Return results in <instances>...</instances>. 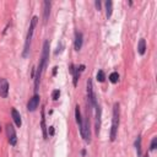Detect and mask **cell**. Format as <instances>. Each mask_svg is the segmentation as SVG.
<instances>
[{
	"label": "cell",
	"instance_id": "6da1fadb",
	"mask_svg": "<svg viewBox=\"0 0 157 157\" xmlns=\"http://www.w3.org/2000/svg\"><path fill=\"white\" fill-rule=\"evenodd\" d=\"M38 23V17L37 16H33L32 20L29 22V28H28V32H27V36H26V42H25V48H23V53H22V57L26 58L29 53V47H31V41H32V37H33V32H35V28Z\"/></svg>",
	"mask_w": 157,
	"mask_h": 157
},
{
	"label": "cell",
	"instance_id": "7a4b0ae2",
	"mask_svg": "<svg viewBox=\"0 0 157 157\" xmlns=\"http://www.w3.org/2000/svg\"><path fill=\"white\" fill-rule=\"evenodd\" d=\"M118 128H119V103H114L113 106V118H112V128H111V141H114L117 139L118 134Z\"/></svg>",
	"mask_w": 157,
	"mask_h": 157
},
{
	"label": "cell",
	"instance_id": "3957f363",
	"mask_svg": "<svg viewBox=\"0 0 157 157\" xmlns=\"http://www.w3.org/2000/svg\"><path fill=\"white\" fill-rule=\"evenodd\" d=\"M48 60H49V41H45L43 43V51H42V57L39 59L38 65L42 66L43 71L48 66Z\"/></svg>",
	"mask_w": 157,
	"mask_h": 157
},
{
	"label": "cell",
	"instance_id": "277c9868",
	"mask_svg": "<svg viewBox=\"0 0 157 157\" xmlns=\"http://www.w3.org/2000/svg\"><path fill=\"white\" fill-rule=\"evenodd\" d=\"M80 134L82 136V139L86 141V143L90 144L91 141V131H90V120L88 117H86L85 119H82V124L80 127Z\"/></svg>",
	"mask_w": 157,
	"mask_h": 157
},
{
	"label": "cell",
	"instance_id": "5b68a950",
	"mask_svg": "<svg viewBox=\"0 0 157 157\" xmlns=\"http://www.w3.org/2000/svg\"><path fill=\"white\" fill-rule=\"evenodd\" d=\"M87 102H88L90 109H92V107H95V106L97 104L95 92H93V85H92V80H91V78H88V81H87Z\"/></svg>",
	"mask_w": 157,
	"mask_h": 157
},
{
	"label": "cell",
	"instance_id": "8992f818",
	"mask_svg": "<svg viewBox=\"0 0 157 157\" xmlns=\"http://www.w3.org/2000/svg\"><path fill=\"white\" fill-rule=\"evenodd\" d=\"M6 135H8V140L11 146H15L17 144V135L15 131V128L12 124H6Z\"/></svg>",
	"mask_w": 157,
	"mask_h": 157
},
{
	"label": "cell",
	"instance_id": "52a82bcc",
	"mask_svg": "<svg viewBox=\"0 0 157 157\" xmlns=\"http://www.w3.org/2000/svg\"><path fill=\"white\" fill-rule=\"evenodd\" d=\"M39 101H41L39 95L35 93L33 97L29 98V101H28V103H27V109H28V112H35L36 109L38 108V106H39Z\"/></svg>",
	"mask_w": 157,
	"mask_h": 157
},
{
	"label": "cell",
	"instance_id": "ba28073f",
	"mask_svg": "<svg viewBox=\"0 0 157 157\" xmlns=\"http://www.w3.org/2000/svg\"><path fill=\"white\" fill-rule=\"evenodd\" d=\"M9 95V82L6 78H0V97L6 98Z\"/></svg>",
	"mask_w": 157,
	"mask_h": 157
},
{
	"label": "cell",
	"instance_id": "9c48e42d",
	"mask_svg": "<svg viewBox=\"0 0 157 157\" xmlns=\"http://www.w3.org/2000/svg\"><path fill=\"white\" fill-rule=\"evenodd\" d=\"M51 8H52V3L45 0V2L43 3V19H44V23H47V22H48V20H49Z\"/></svg>",
	"mask_w": 157,
	"mask_h": 157
},
{
	"label": "cell",
	"instance_id": "30bf717a",
	"mask_svg": "<svg viewBox=\"0 0 157 157\" xmlns=\"http://www.w3.org/2000/svg\"><path fill=\"white\" fill-rule=\"evenodd\" d=\"M95 109H96V134L98 135L101 130V107L98 106V103L95 106Z\"/></svg>",
	"mask_w": 157,
	"mask_h": 157
},
{
	"label": "cell",
	"instance_id": "8fae6325",
	"mask_svg": "<svg viewBox=\"0 0 157 157\" xmlns=\"http://www.w3.org/2000/svg\"><path fill=\"white\" fill-rule=\"evenodd\" d=\"M11 115H12V119H14L15 124H16V127L20 128L21 125H22V120H21V115H20V113L17 112L16 108H12V109H11Z\"/></svg>",
	"mask_w": 157,
	"mask_h": 157
},
{
	"label": "cell",
	"instance_id": "7c38bea8",
	"mask_svg": "<svg viewBox=\"0 0 157 157\" xmlns=\"http://www.w3.org/2000/svg\"><path fill=\"white\" fill-rule=\"evenodd\" d=\"M82 42H84V36L81 32H76L75 36V51H80L82 48Z\"/></svg>",
	"mask_w": 157,
	"mask_h": 157
},
{
	"label": "cell",
	"instance_id": "4fadbf2b",
	"mask_svg": "<svg viewBox=\"0 0 157 157\" xmlns=\"http://www.w3.org/2000/svg\"><path fill=\"white\" fill-rule=\"evenodd\" d=\"M145 52H146V41L144 38H141L137 43V53L140 55H144Z\"/></svg>",
	"mask_w": 157,
	"mask_h": 157
},
{
	"label": "cell",
	"instance_id": "5bb4252c",
	"mask_svg": "<svg viewBox=\"0 0 157 157\" xmlns=\"http://www.w3.org/2000/svg\"><path fill=\"white\" fill-rule=\"evenodd\" d=\"M41 128L44 139H48V133H47V127H45V117H44V109H42V120H41Z\"/></svg>",
	"mask_w": 157,
	"mask_h": 157
},
{
	"label": "cell",
	"instance_id": "9a60e30c",
	"mask_svg": "<svg viewBox=\"0 0 157 157\" xmlns=\"http://www.w3.org/2000/svg\"><path fill=\"white\" fill-rule=\"evenodd\" d=\"M75 118H76V123L78 125V128L81 127V124H82V117H81V112H80V107L76 106L75 107Z\"/></svg>",
	"mask_w": 157,
	"mask_h": 157
},
{
	"label": "cell",
	"instance_id": "2e32d148",
	"mask_svg": "<svg viewBox=\"0 0 157 157\" xmlns=\"http://www.w3.org/2000/svg\"><path fill=\"white\" fill-rule=\"evenodd\" d=\"M112 12H113V3L111 2V0H108V2H106V16H107V19H109L112 16Z\"/></svg>",
	"mask_w": 157,
	"mask_h": 157
},
{
	"label": "cell",
	"instance_id": "e0dca14e",
	"mask_svg": "<svg viewBox=\"0 0 157 157\" xmlns=\"http://www.w3.org/2000/svg\"><path fill=\"white\" fill-rule=\"evenodd\" d=\"M135 147H136V153H137V156L140 157V156H141V136H140V135L137 136V139H136V141H135Z\"/></svg>",
	"mask_w": 157,
	"mask_h": 157
},
{
	"label": "cell",
	"instance_id": "ac0fdd59",
	"mask_svg": "<svg viewBox=\"0 0 157 157\" xmlns=\"http://www.w3.org/2000/svg\"><path fill=\"white\" fill-rule=\"evenodd\" d=\"M119 80V74L117 71H113L111 75H109V81H111L112 84H117Z\"/></svg>",
	"mask_w": 157,
	"mask_h": 157
},
{
	"label": "cell",
	"instance_id": "d6986e66",
	"mask_svg": "<svg viewBox=\"0 0 157 157\" xmlns=\"http://www.w3.org/2000/svg\"><path fill=\"white\" fill-rule=\"evenodd\" d=\"M96 78H97L98 82H103V81L106 80L104 71H103V70H98V72H97V75H96Z\"/></svg>",
	"mask_w": 157,
	"mask_h": 157
},
{
	"label": "cell",
	"instance_id": "ffe728a7",
	"mask_svg": "<svg viewBox=\"0 0 157 157\" xmlns=\"http://www.w3.org/2000/svg\"><path fill=\"white\" fill-rule=\"evenodd\" d=\"M74 80H72V84H74V86H77V81H78V77H80V70H78V68L77 69H75V71H74Z\"/></svg>",
	"mask_w": 157,
	"mask_h": 157
},
{
	"label": "cell",
	"instance_id": "44dd1931",
	"mask_svg": "<svg viewBox=\"0 0 157 157\" xmlns=\"http://www.w3.org/2000/svg\"><path fill=\"white\" fill-rule=\"evenodd\" d=\"M59 97H60V91H59V90H54V91L52 92V98H53L54 101H58Z\"/></svg>",
	"mask_w": 157,
	"mask_h": 157
},
{
	"label": "cell",
	"instance_id": "7402d4cb",
	"mask_svg": "<svg viewBox=\"0 0 157 157\" xmlns=\"http://www.w3.org/2000/svg\"><path fill=\"white\" fill-rule=\"evenodd\" d=\"M156 146H157V137H153L151 141V145H150V151L156 150Z\"/></svg>",
	"mask_w": 157,
	"mask_h": 157
},
{
	"label": "cell",
	"instance_id": "603a6c76",
	"mask_svg": "<svg viewBox=\"0 0 157 157\" xmlns=\"http://www.w3.org/2000/svg\"><path fill=\"white\" fill-rule=\"evenodd\" d=\"M48 131H49V135H51V136H53V135H54V127H49Z\"/></svg>",
	"mask_w": 157,
	"mask_h": 157
},
{
	"label": "cell",
	"instance_id": "cb8c5ba5",
	"mask_svg": "<svg viewBox=\"0 0 157 157\" xmlns=\"http://www.w3.org/2000/svg\"><path fill=\"white\" fill-rule=\"evenodd\" d=\"M95 4H96V8L100 10V9H101V2H96Z\"/></svg>",
	"mask_w": 157,
	"mask_h": 157
},
{
	"label": "cell",
	"instance_id": "d4e9b609",
	"mask_svg": "<svg viewBox=\"0 0 157 157\" xmlns=\"http://www.w3.org/2000/svg\"><path fill=\"white\" fill-rule=\"evenodd\" d=\"M57 70H58V68H57V66H55V68H54V69H53V75H54V76H55V75H57Z\"/></svg>",
	"mask_w": 157,
	"mask_h": 157
},
{
	"label": "cell",
	"instance_id": "484cf974",
	"mask_svg": "<svg viewBox=\"0 0 157 157\" xmlns=\"http://www.w3.org/2000/svg\"><path fill=\"white\" fill-rule=\"evenodd\" d=\"M81 155H82V156H86V150H82V151H81Z\"/></svg>",
	"mask_w": 157,
	"mask_h": 157
},
{
	"label": "cell",
	"instance_id": "4316f807",
	"mask_svg": "<svg viewBox=\"0 0 157 157\" xmlns=\"http://www.w3.org/2000/svg\"><path fill=\"white\" fill-rule=\"evenodd\" d=\"M143 157H149V155H147V153H146V155H145V156H143Z\"/></svg>",
	"mask_w": 157,
	"mask_h": 157
},
{
	"label": "cell",
	"instance_id": "83f0119b",
	"mask_svg": "<svg viewBox=\"0 0 157 157\" xmlns=\"http://www.w3.org/2000/svg\"><path fill=\"white\" fill-rule=\"evenodd\" d=\"M0 131H2V127H0Z\"/></svg>",
	"mask_w": 157,
	"mask_h": 157
}]
</instances>
